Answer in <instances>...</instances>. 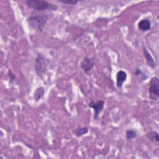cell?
Returning a JSON list of instances; mask_svg holds the SVG:
<instances>
[{
    "label": "cell",
    "mask_w": 159,
    "mask_h": 159,
    "mask_svg": "<svg viewBox=\"0 0 159 159\" xmlns=\"http://www.w3.org/2000/svg\"><path fill=\"white\" fill-rule=\"evenodd\" d=\"M135 75L136 76H141L142 77V79L143 81H145L147 78V76L145 75V74L143 73V72L142 71L141 69L139 68H137L135 71Z\"/></svg>",
    "instance_id": "14"
},
{
    "label": "cell",
    "mask_w": 159,
    "mask_h": 159,
    "mask_svg": "<svg viewBox=\"0 0 159 159\" xmlns=\"http://www.w3.org/2000/svg\"><path fill=\"white\" fill-rule=\"evenodd\" d=\"M127 73L123 70H119L116 73V86L118 88L122 87L123 83L127 80Z\"/></svg>",
    "instance_id": "8"
},
{
    "label": "cell",
    "mask_w": 159,
    "mask_h": 159,
    "mask_svg": "<svg viewBox=\"0 0 159 159\" xmlns=\"http://www.w3.org/2000/svg\"><path fill=\"white\" fill-rule=\"evenodd\" d=\"M104 104H105V101L103 100H99L98 101H94L93 100H91L89 102V103L88 104V107L93 108L94 111V115H93L94 119L96 120L98 118L100 112L103 110Z\"/></svg>",
    "instance_id": "5"
},
{
    "label": "cell",
    "mask_w": 159,
    "mask_h": 159,
    "mask_svg": "<svg viewBox=\"0 0 159 159\" xmlns=\"http://www.w3.org/2000/svg\"><path fill=\"white\" fill-rule=\"evenodd\" d=\"M150 98L157 101L159 98V79L157 76L151 78L149 83Z\"/></svg>",
    "instance_id": "4"
},
{
    "label": "cell",
    "mask_w": 159,
    "mask_h": 159,
    "mask_svg": "<svg viewBox=\"0 0 159 159\" xmlns=\"http://www.w3.org/2000/svg\"><path fill=\"white\" fill-rule=\"evenodd\" d=\"M89 129L87 127H80L77 128L75 130H73V134L77 137H80L85 134H86L88 132Z\"/></svg>",
    "instance_id": "11"
},
{
    "label": "cell",
    "mask_w": 159,
    "mask_h": 159,
    "mask_svg": "<svg viewBox=\"0 0 159 159\" xmlns=\"http://www.w3.org/2000/svg\"><path fill=\"white\" fill-rule=\"evenodd\" d=\"M137 137V131L134 129H128L125 132V137L127 140H132Z\"/></svg>",
    "instance_id": "13"
},
{
    "label": "cell",
    "mask_w": 159,
    "mask_h": 159,
    "mask_svg": "<svg viewBox=\"0 0 159 159\" xmlns=\"http://www.w3.org/2000/svg\"><path fill=\"white\" fill-rule=\"evenodd\" d=\"M45 93L44 88L42 86L38 87L34 92V99L35 102L39 101L43 96Z\"/></svg>",
    "instance_id": "10"
},
{
    "label": "cell",
    "mask_w": 159,
    "mask_h": 159,
    "mask_svg": "<svg viewBox=\"0 0 159 159\" xmlns=\"http://www.w3.org/2000/svg\"><path fill=\"white\" fill-rule=\"evenodd\" d=\"M151 22L147 19H143L140 20L138 23V28L140 30L146 32L151 29Z\"/></svg>",
    "instance_id": "9"
},
{
    "label": "cell",
    "mask_w": 159,
    "mask_h": 159,
    "mask_svg": "<svg viewBox=\"0 0 159 159\" xmlns=\"http://www.w3.org/2000/svg\"><path fill=\"white\" fill-rule=\"evenodd\" d=\"M26 4L30 8L36 11H43L45 10L57 11L58 6L50 2L42 0H27Z\"/></svg>",
    "instance_id": "2"
},
{
    "label": "cell",
    "mask_w": 159,
    "mask_h": 159,
    "mask_svg": "<svg viewBox=\"0 0 159 159\" xmlns=\"http://www.w3.org/2000/svg\"><path fill=\"white\" fill-rule=\"evenodd\" d=\"M48 16L42 11H34L27 19L29 26L33 30L42 32L47 23Z\"/></svg>",
    "instance_id": "1"
},
{
    "label": "cell",
    "mask_w": 159,
    "mask_h": 159,
    "mask_svg": "<svg viewBox=\"0 0 159 159\" xmlns=\"http://www.w3.org/2000/svg\"><path fill=\"white\" fill-rule=\"evenodd\" d=\"M58 1L64 3V4H72V5L76 4L79 2L78 1H76V0H58Z\"/></svg>",
    "instance_id": "15"
},
{
    "label": "cell",
    "mask_w": 159,
    "mask_h": 159,
    "mask_svg": "<svg viewBox=\"0 0 159 159\" xmlns=\"http://www.w3.org/2000/svg\"><path fill=\"white\" fill-rule=\"evenodd\" d=\"M143 57L145 58L147 65L150 66L151 68H153V69L155 68L157 66L156 61L153 59V58L152 57L150 52L145 47H143Z\"/></svg>",
    "instance_id": "7"
},
{
    "label": "cell",
    "mask_w": 159,
    "mask_h": 159,
    "mask_svg": "<svg viewBox=\"0 0 159 159\" xmlns=\"http://www.w3.org/2000/svg\"><path fill=\"white\" fill-rule=\"evenodd\" d=\"M8 75H9V80H10V83H13L14 81H16V76L11 71V70H9V73H8Z\"/></svg>",
    "instance_id": "16"
},
{
    "label": "cell",
    "mask_w": 159,
    "mask_h": 159,
    "mask_svg": "<svg viewBox=\"0 0 159 159\" xmlns=\"http://www.w3.org/2000/svg\"><path fill=\"white\" fill-rule=\"evenodd\" d=\"M94 66V62L93 60L88 57H84L80 63L81 68L84 72H86V73L91 71L93 68Z\"/></svg>",
    "instance_id": "6"
},
{
    "label": "cell",
    "mask_w": 159,
    "mask_h": 159,
    "mask_svg": "<svg viewBox=\"0 0 159 159\" xmlns=\"http://www.w3.org/2000/svg\"><path fill=\"white\" fill-rule=\"evenodd\" d=\"M147 137L148 139L154 142L158 143L159 142V134L158 132L155 130H151L147 134Z\"/></svg>",
    "instance_id": "12"
},
{
    "label": "cell",
    "mask_w": 159,
    "mask_h": 159,
    "mask_svg": "<svg viewBox=\"0 0 159 159\" xmlns=\"http://www.w3.org/2000/svg\"><path fill=\"white\" fill-rule=\"evenodd\" d=\"M35 68L37 75L42 77L47 70V62L45 57L41 53H37L35 58Z\"/></svg>",
    "instance_id": "3"
}]
</instances>
